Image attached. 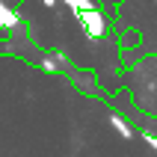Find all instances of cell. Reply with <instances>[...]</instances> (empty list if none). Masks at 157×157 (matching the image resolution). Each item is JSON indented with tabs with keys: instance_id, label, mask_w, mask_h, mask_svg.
Returning <instances> with one entry per match:
<instances>
[{
	"instance_id": "obj_1",
	"label": "cell",
	"mask_w": 157,
	"mask_h": 157,
	"mask_svg": "<svg viewBox=\"0 0 157 157\" xmlns=\"http://www.w3.org/2000/svg\"><path fill=\"white\" fill-rule=\"evenodd\" d=\"M80 24L86 27V33L95 39V36H104V15L98 12V9H89V12H77Z\"/></svg>"
},
{
	"instance_id": "obj_5",
	"label": "cell",
	"mask_w": 157,
	"mask_h": 157,
	"mask_svg": "<svg viewBox=\"0 0 157 157\" xmlns=\"http://www.w3.org/2000/svg\"><path fill=\"white\" fill-rule=\"evenodd\" d=\"M44 6H56V0H44Z\"/></svg>"
},
{
	"instance_id": "obj_3",
	"label": "cell",
	"mask_w": 157,
	"mask_h": 157,
	"mask_svg": "<svg viewBox=\"0 0 157 157\" xmlns=\"http://www.w3.org/2000/svg\"><path fill=\"white\" fill-rule=\"evenodd\" d=\"M113 128H116L119 133H122V136H128V140L133 136V128H131L128 122H124V119H119V116H113Z\"/></svg>"
},
{
	"instance_id": "obj_2",
	"label": "cell",
	"mask_w": 157,
	"mask_h": 157,
	"mask_svg": "<svg viewBox=\"0 0 157 157\" xmlns=\"http://www.w3.org/2000/svg\"><path fill=\"white\" fill-rule=\"evenodd\" d=\"M0 27H18V12L6 9L3 3H0Z\"/></svg>"
},
{
	"instance_id": "obj_4",
	"label": "cell",
	"mask_w": 157,
	"mask_h": 157,
	"mask_svg": "<svg viewBox=\"0 0 157 157\" xmlns=\"http://www.w3.org/2000/svg\"><path fill=\"white\" fill-rule=\"evenodd\" d=\"M142 136H145V142H148L151 148L157 151V136H151V131H145V133H142Z\"/></svg>"
}]
</instances>
